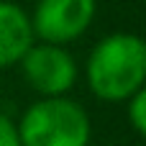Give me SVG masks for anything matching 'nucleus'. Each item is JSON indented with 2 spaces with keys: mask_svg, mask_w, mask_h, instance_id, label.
<instances>
[{
  "mask_svg": "<svg viewBox=\"0 0 146 146\" xmlns=\"http://www.w3.org/2000/svg\"><path fill=\"white\" fill-rule=\"evenodd\" d=\"M87 85L105 103H126L146 82V44L136 33H110L87 56Z\"/></svg>",
  "mask_w": 146,
  "mask_h": 146,
  "instance_id": "1",
  "label": "nucleus"
},
{
  "mask_svg": "<svg viewBox=\"0 0 146 146\" xmlns=\"http://www.w3.org/2000/svg\"><path fill=\"white\" fill-rule=\"evenodd\" d=\"M21 146H90V115L69 98H41L15 123Z\"/></svg>",
  "mask_w": 146,
  "mask_h": 146,
  "instance_id": "2",
  "label": "nucleus"
},
{
  "mask_svg": "<svg viewBox=\"0 0 146 146\" xmlns=\"http://www.w3.org/2000/svg\"><path fill=\"white\" fill-rule=\"evenodd\" d=\"M21 72L31 90H36L41 98H62L67 95L77 82V62L67 51V46L33 41L31 49L21 56Z\"/></svg>",
  "mask_w": 146,
  "mask_h": 146,
  "instance_id": "3",
  "label": "nucleus"
},
{
  "mask_svg": "<svg viewBox=\"0 0 146 146\" xmlns=\"http://www.w3.org/2000/svg\"><path fill=\"white\" fill-rule=\"evenodd\" d=\"M98 0H38L31 15L33 36L46 44L67 46L95 21Z\"/></svg>",
  "mask_w": 146,
  "mask_h": 146,
  "instance_id": "4",
  "label": "nucleus"
},
{
  "mask_svg": "<svg viewBox=\"0 0 146 146\" xmlns=\"http://www.w3.org/2000/svg\"><path fill=\"white\" fill-rule=\"evenodd\" d=\"M36 41L31 15L8 0H0V67H13Z\"/></svg>",
  "mask_w": 146,
  "mask_h": 146,
  "instance_id": "5",
  "label": "nucleus"
},
{
  "mask_svg": "<svg viewBox=\"0 0 146 146\" xmlns=\"http://www.w3.org/2000/svg\"><path fill=\"white\" fill-rule=\"evenodd\" d=\"M126 113H128L131 128H133L139 136H146V87L136 90V92L126 100Z\"/></svg>",
  "mask_w": 146,
  "mask_h": 146,
  "instance_id": "6",
  "label": "nucleus"
},
{
  "mask_svg": "<svg viewBox=\"0 0 146 146\" xmlns=\"http://www.w3.org/2000/svg\"><path fill=\"white\" fill-rule=\"evenodd\" d=\"M0 146H21L15 123L8 115H3V113H0Z\"/></svg>",
  "mask_w": 146,
  "mask_h": 146,
  "instance_id": "7",
  "label": "nucleus"
}]
</instances>
